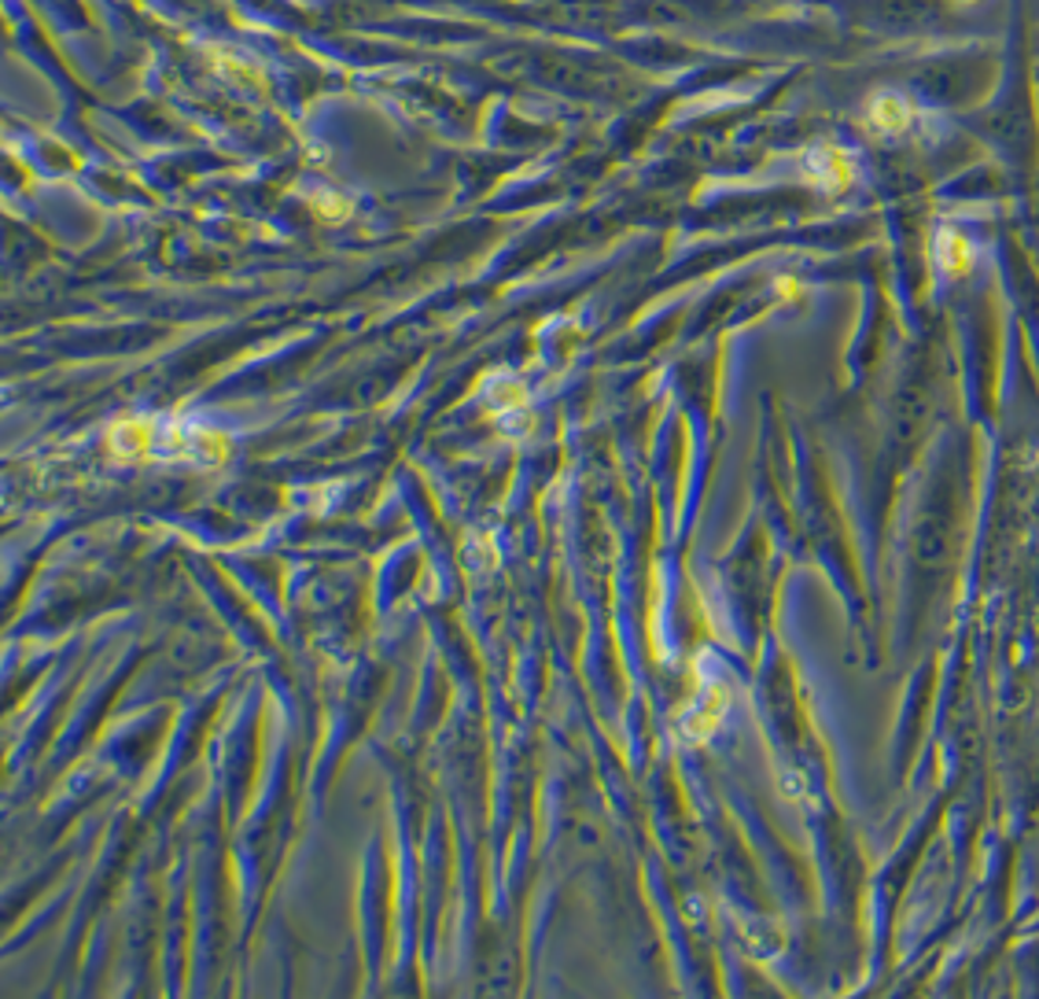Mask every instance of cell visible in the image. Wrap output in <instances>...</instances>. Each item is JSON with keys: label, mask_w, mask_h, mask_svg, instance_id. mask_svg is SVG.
Instances as JSON below:
<instances>
[{"label": "cell", "mask_w": 1039, "mask_h": 999, "mask_svg": "<svg viewBox=\"0 0 1039 999\" xmlns=\"http://www.w3.org/2000/svg\"><path fill=\"white\" fill-rule=\"evenodd\" d=\"M910 119H915V111H910V103H907L904 93H877L870 100V108H866V122H870L874 130L885 133V137L904 133L910 125Z\"/></svg>", "instance_id": "obj_1"}, {"label": "cell", "mask_w": 1039, "mask_h": 999, "mask_svg": "<svg viewBox=\"0 0 1039 999\" xmlns=\"http://www.w3.org/2000/svg\"><path fill=\"white\" fill-rule=\"evenodd\" d=\"M723 712H726V690H723L719 683H708V686H704V694H700L697 705H693V708L686 712L683 730L689 734L693 741H700L704 734H712L715 727H719Z\"/></svg>", "instance_id": "obj_2"}, {"label": "cell", "mask_w": 1039, "mask_h": 999, "mask_svg": "<svg viewBox=\"0 0 1039 999\" xmlns=\"http://www.w3.org/2000/svg\"><path fill=\"white\" fill-rule=\"evenodd\" d=\"M932 259H937V266L944 273L962 278L969 270V262H974V248H969V240L958 233V229H937V236H932Z\"/></svg>", "instance_id": "obj_3"}, {"label": "cell", "mask_w": 1039, "mask_h": 999, "mask_svg": "<svg viewBox=\"0 0 1039 999\" xmlns=\"http://www.w3.org/2000/svg\"><path fill=\"white\" fill-rule=\"evenodd\" d=\"M807 167H811V174L829 189H845L851 181V163L837 148H818V152L807 159Z\"/></svg>", "instance_id": "obj_4"}]
</instances>
